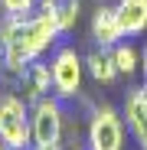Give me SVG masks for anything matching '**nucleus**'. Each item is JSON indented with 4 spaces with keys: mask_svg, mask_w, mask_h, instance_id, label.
<instances>
[{
    "mask_svg": "<svg viewBox=\"0 0 147 150\" xmlns=\"http://www.w3.org/2000/svg\"><path fill=\"white\" fill-rule=\"evenodd\" d=\"M30 124H33V147H62L65 108L56 95H46L30 105Z\"/></svg>",
    "mask_w": 147,
    "mask_h": 150,
    "instance_id": "20e7f679",
    "label": "nucleus"
},
{
    "mask_svg": "<svg viewBox=\"0 0 147 150\" xmlns=\"http://www.w3.org/2000/svg\"><path fill=\"white\" fill-rule=\"evenodd\" d=\"M0 72H7V49H4V39H0Z\"/></svg>",
    "mask_w": 147,
    "mask_h": 150,
    "instance_id": "4468645a",
    "label": "nucleus"
},
{
    "mask_svg": "<svg viewBox=\"0 0 147 150\" xmlns=\"http://www.w3.org/2000/svg\"><path fill=\"white\" fill-rule=\"evenodd\" d=\"M111 52H114V65H118L121 75H128V79H131V75L141 72V49H137L134 42H118Z\"/></svg>",
    "mask_w": 147,
    "mask_h": 150,
    "instance_id": "f8f14e48",
    "label": "nucleus"
},
{
    "mask_svg": "<svg viewBox=\"0 0 147 150\" xmlns=\"http://www.w3.org/2000/svg\"><path fill=\"white\" fill-rule=\"evenodd\" d=\"M121 114H124V124H128L134 144H137L141 150H147V88H144V85L128 88Z\"/></svg>",
    "mask_w": 147,
    "mask_h": 150,
    "instance_id": "423d86ee",
    "label": "nucleus"
},
{
    "mask_svg": "<svg viewBox=\"0 0 147 150\" xmlns=\"http://www.w3.org/2000/svg\"><path fill=\"white\" fill-rule=\"evenodd\" d=\"M0 140L7 144V150H30L33 147L30 101L20 91H0Z\"/></svg>",
    "mask_w": 147,
    "mask_h": 150,
    "instance_id": "f03ea898",
    "label": "nucleus"
},
{
    "mask_svg": "<svg viewBox=\"0 0 147 150\" xmlns=\"http://www.w3.org/2000/svg\"><path fill=\"white\" fill-rule=\"evenodd\" d=\"M85 72L92 75L98 85H111L118 75H121L118 65H114V52H111V49H105V46L92 49V52L85 56Z\"/></svg>",
    "mask_w": 147,
    "mask_h": 150,
    "instance_id": "9d476101",
    "label": "nucleus"
},
{
    "mask_svg": "<svg viewBox=\"0 0 147 150\" xmlns=\"http://www.w3.org/2000/svg\"><path fill=\"white\" fill-rule=\"evenodd\" d=\"M36 7H39V0H0V10L10 16H30L36 13Z\"/></svg>",
    "mask_w": 147,
    "mask_h": 150,
    "instance_id": "ddd939ff",
    "label": "nucleus"
},
{
    "mask_svg": "<svg viewBox=\"0 0 147 150\" xmlns=\"http://www.w3.org/2000/svg\"><path fill=\"white\" fill-rule=\"evenodd\" d=\"M30 150H62V147H30Z\"/></svg>",
    "mask_w": 147,
    "mask_h": 150,
    "instance_id": "2eb2a0df",
    "label": "nucleus"
},
{
    "mask_svg": "<svg viewBox=\"0 0 147 150\" xmlns=\"http://www.w3.org/2000/svg\"><path fill=\"white\" fill-rule=\"evenodd\" d=\"M49 72H53V95L59 101H72L82 95L85 59L75 52V46H56L49 52Z\"/></svg>",
    "mask_w": 147,
    "mask_h": 150,
    "instance_id": "7ed1b4c3",
    "label": "nucleus"
},
{
    "mask_svg": "<svg viewBox=\"0 0 147 150\" xmlns=\"http://www.w3.org/2000/svg\"><path fill=\"white\" fill-rule=\"evenodd\" d=\"M0 150H7V144H4V140H0Z\"/></svg>",
    "mask_w": 147,
    "mask_h": 150,
    "instance_id": "dca6fc26",
    "label": "nucleus"
},
{
    "mask_svg": "<svg viewBox=\"0 0 147 150\" xmlns=\"http://www.w3.org/2000/svg\"><path fill=\"white\" fill-rule=\"evenodd\" d=\"M36 10L53 16L56 26H59V33H72V30H75V23H79L82 4H79V0H39Z\"/></svg>",
    "mask_w": 147,
    "mask_h": 150,
    "instance_id": "9b49d317",
    "label": "nucleus"
},
{
    "mask_svg": "<svg viewBox=\"0 0 147 150\" xmlns=\"http://www.w3.org/2000/svg\"><path fill=\"white\" fill-rule=\"evenodd\" d=\"M114 10L128 39H137L147 33V0H118Z\"/></svg>",
    "mask_w": 147,
    "mask_h": 150,
    "instance_id": "1a4fd4ad",
    "label": "nucleus"
},
{
    "mask_svg": "<svg viewBox=\"0 0 147 150\" xmlns=\"http://www.w3.org/2000/svg\"><path fill=\"white\" fill-rule=\"evenodd\" d=\"M88 150H124V114H118L111 105L92 108L88 127H85Z\"/></svg>",
    "mask_w": 147,
    "mask_h": 150,
    "instance_id": "39448f33",
    "label": "nucleus"
},
{
    "mask_svg": "<svg viewBox=\"0 0 147 150\" xmlns=\"http://www.w3.org/2000/svg\"><path fill=\"white\" fill-rule=\"evenodd\" d=\"M59 26L49 13H30V16H0V39L7 49V72L20 75L30 62L43 59L59 39Z\"/></svg>",
    "mask_w": 147,
    "mask_h": 150,
    "instance_id": "f257e3e1",
    "label": "nucleus"
},
{
    "mask_svg": "<svg viewBox=\"0 0 147 150\" xmlns=\"http://www.w3.org/2000/svg\"><path fill=\"white\" fill-rule=\"evenodd\" d=\"M16 91L26 101H39V98L53 95V72H49V59H36L16 75Z\"/></svg>",
    "mask_w": 147,
    "mask_h": 150,
    "instance_id": "0eeeda50",
    "label": "nucleus"
},
{
    "mask_svg": "<svg viewBox=\"0 0 147 150\" xmlns=\"http://www.w3.org/2000/svg\"><path fill=\"white\" fill-rule=\"evenodd\" d=\"M88 30H92V39L98 46H105V49H114L121 39H124V30H121V20H118V10L102 4L95 13H92V23H88Z\"/></svg>",
    "mask_w": 147,
    "mask_h": 150,
    "instance_id": "6e6552de",
    "label": "nucleus"
},
{
    "mask_svg": "<svg viewBox=\"0 0 147 150\" xmlns=\"http://www.w3.org/2000/svg\"><path fill=\"white\" fill-rule=\"evenodd\" d=\"M144 88H147V79H144Z\"/></svg>",
    "mask_w": 147,
    "mask_h": 150,
    "instance_id": "f3484780",
    "label": "nucleus"
}]
</instances>
